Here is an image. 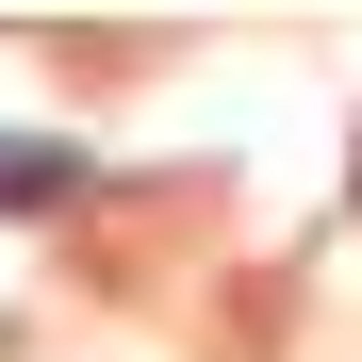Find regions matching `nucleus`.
Returning <instances> with one entry per match:
<instances>
[{
    "label": "nucleus",
    "instance_id": "obj_1",
    "mask_svg": "<svg viewBox=\"0 0 362 362\" xmlns=\"http://www.w3.org/2000/svg\"><path fill=\"white\" fill-rule=\"evenodd\" d=\"M0 198H17V214H33V198H83V165H66V148H0Z\"/></svg>",
    "mask_w": 362,
    "mask_h": 362
}]
</instances>
